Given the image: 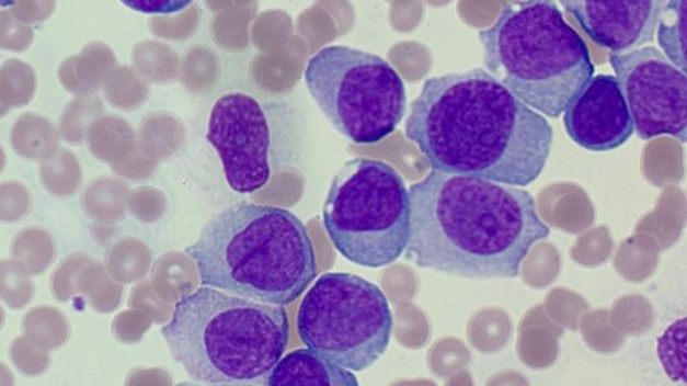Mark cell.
Listing matches in <instances>:
<instances>
[{
    "label": "cell",
    "mask_w": 687,
    "mask_h": 386,
    "mask_svg": "<svg viewBox=\"0 0 687 386\" xmlns=\"http://www.w3.org/2000/svg\"><path fill=\"white\" fill-rule=\"evenodd\" d=\"M405 137L434 171L525 186L541 177L553 129L486 70L428 78L412 101Z\"/></svg>",
    "instance_id": "6da1fadb"
},
{
    "label": "cell",
    "mask_w": 687,
    "mask_h": 386,
    "mask_svg": "<svg viewBox=\"0 0 687 386\" xmlns=\"http://www.w3.org/2000/svg\"><path fill=\"white\" fill-rule=\"evenodd\" d=\"M404 257L422 269L470 280L515 277L551 229L535 198L515 185L433 171L412 184Z\"/></svg>",
    "instance_id": "7a4b0ae2"
},
{
    "label": "cell",
    "mask_w": 687,
    "mask_h": 386,
    "mask_svg": "<svg viewBox=\"0 0 687 386\" xmlns=\"http://www.w3.org/2000/svg\"><path fill=\"white\" fill-rule=\"evenodd\" d=\"M185 253L202 286L262 304L289 305L318 276L307 226L273 205H230L206 223Z\"/></svg>",
    "instance_id": "3957f363"
},
{
    "label": "cell",
    "mask_w": 687,
    "mask_h": 386,
    "mask_svg": "<svg viewBox=\"0 0 687 386\" xmlns=\"http://www.w3.org/2000/svg\"><path fill=\"white\" fill-rule=\"evenodd\" d=\"M161 334L194 382L244 384L271 374L288 347L290 326L284 306L202 286L176 302Z\"/></svg>",
    "instance_id": "277c9868"
},
{
    "label": "cell",
    "mask_w": 687,
    "mask_h": 386,
    "mask_svg": "<svg viewBox=\"0 0 687 386\" xmlns=\"http://www.w3.org/2000/svg\"><path fill=\"white\" fill-rule=\"evenodd\" d=\"M478 38L489 75L549 118H559L594 77L588 47L556 0H517Z\"/></svg>",
    "instance_id": "5b68a950"
},
{
    "label": "cell",
    "mask_w": 687,
    "mask_h": 386,
    "mask_svg": "<svg viewBox=\"0 0 687 386\" xmlns=\"http://www.w3.org/2000/svg\"><path fill=\"white\" fill-rule=\"evenodd\" d=\"M322 219L334 249L346 261L385 268L398 261L408 246V186L385 161H346L328 191Z\"/></svg>",
    "instance_id": "8992f818"
},
{
    "label": "cell",
    "mask_w": 687,
    "mask_h": 386,
    "mask_svg": "<svg viewBox=\"0 0 687 386\" xmlns=\"http://www.w3.org/2000/svg\"><path fill=\"white\" fill-rule=\"evenodd\" d=\"M304 78L320 111L346 140L380 143L402 123L404 82L375 54L346 46L321 48L309 59Z\"/></svg>",
    "instance_id": "52a82bcc"
},
{
    "label": "cell",
    "mask_w": 687,
    "mask_h": 386,
    "mask_svg": "<svg viewBox=\"0 0 687 386\" xmlns=\"http://www.w3.org/2000/svg\"><path fill=\"white\" fill-rule=\"evenodd\" d=\"M392 329L385 293L355 274L321 275L297 313V331L305 345L352 372L368 370L387 352Z\"/></svg>",
    "instance_id": "ba28073f"
},
{
    "label": "cell",
    "mask_w": 687,
    "mask_h": 386,
    "mask_svg": "<svg viewBox=\"0 0 687 386\" xmlns=\"http://www.w3.org/2000/svg\"><path fill=\"white\" fill-rule=\"evenodd\" d=\"M609 64L641 140L671 135L687 140V77L659 48L612 52Z\"/></svg>",
    "instance_id": "9c48e42d"
},
{
    "label": "cell",
    "mask_w": 687,
    "mask_h": 386,
    "mask_svg": "<svg viewBox=\"0 0 687 386\" xmlns=\"http://www.w3.org/2000/svg\"><path fill=\"white\" fill-rule=\"evenodd\" d=\"M207 141L222 161L227 184L238 193H253L271 179V126L253 95L229 93L215 102Z\"/></svg>",
    "instance_id": "30bf717a"
},
{
    "label": "cell",
    "mask_w": 687,
    "mask_h": 386,
    "mask_svg": "<svg viewBox=\"0 0 687 386\" xmlns=\"http://www.w3.org/2000/svg\"><path fill=\"white\" fill-rule=\"evenodd\" d=\"M564 126L571 140L591 152H609L634 135L629 106L617 77L599 75L564 111Z\"/></svg>",
    "instance_id": "8fae6325"
},
{
    "label": "cell",
    "mask_w": 687,
    "mask_h": 386,
    "mask_svg": "<svg viewBox=\"0 0 687 386\" xmlns=\"http://www.w3.org/2000/svg\"><path fill=\"white\" fill-rule=\"evenodd\" d=\"M596 45L629 52L655 38L667 0H559Z\"/></svg>",
    "instance_id": "7c38bea8"
},
{
    "label": "cell",
    "mask_w": 687,
    "mask_h": 386,
    "mask_svg": "<svg viewBox=\"0 0 687 386\" xmlns=\"http://www.w3.org/2000/svg\"><path fill=\"white\" fill-rule=\"evenodd\" d=\"M265 384L357 386L358 382L355 374L345 367L332 364L310 349H298L280 357Z\"/></svg>",
    "instance_id": "4fadbf2b"
},
{
    "label": "cell",
    "mask_w": 687,
    "mask_h": 386,
    "mask_svg": "<svg viewBox=\"0 0 687 386\" xmlns=\"http://www.w3.org/2000/svg\"><path fill=\"white\" fill-rule=\"evenodd\" d=\"M686 0H667L656 26L662 53L679 70L686 72Z\"/></svg>",
    "instance_id": "5bb4252c"
},
{
    "label": "cell",
    "mask_w": 687,
    "mask_h": 386,
    "mask_svg": "<svg viewBox=\"0 0 687 386\" xmlns=\"http://www.w3.org/2000/svg\"><path fill=\"white\" fill-rule=\"evenodd\" d=\"M26 337L37 345L50 350L62 347L69 338V325L61 311L49 306L35 307L23 321Z\"/></svg>",
    "instance_id": "9a60e30c"
},
{
    "label": "cell",
    "mask_w": 687,
    "mask_h": 386,
    "mask_svg": "<svg viewBox=\"0 0 687 386\" xmlns=\"http://www.w3.org/2000/svg\"><path fill=\"white\" fill-rule=\"evenodd\" d=\"M56 247L49 234L41 228L22 231L14 240L13 257L30 275H38L49 268Z\"/></svg>",
    "instance_id": "2e32d148"
},
{
    "label": "cell",
    "mask_w": 687,
    "mask_h": 386,
    "mask_svg": "<svg viewBox=\"0 0 687 386\" xmlns=\"http://www.w3.org/2000/svg\"><path fill=\"white\" fill-rule=\"evenodd\" d=\"M659 355L663 370L675 383L686 384V318L674 321L660 337Z\"/></svg>",
    "instance_id": "e0dca14e"
},
{
    "label": "cell",
    "mask_w": 687,
    "mask_h": 386,
    "mask_svg": "<svg viewBox=\"0 0 687 386\" xmlns=\"http://www.w3.org/2000/svg\"><path fill=\"white\" fill-rule=\"evenodd\" d=\"M39 178L53 195L69 196L80 186L81 168L73 156L64 152L41 167Z\"/></svg>",
    "instance_id": "ac0fdd59"
},
{
    "label": "cell",
    "mask_w": 687,
    "mask_h": 386,
    "mask_svg": "<svg viewBox=\"0 0 687 386\" xmlns=\"http://www.w3.org/2000/svg\"><path fill=\"white\" fill-rule=\"evenodd\" d=\"M34 297V285L30 274L20 263L0 262V298L13 309H22Z\"/></svg>",
    "instance_id": "d6986e66"
},
{
    "label": "cell",
    "mask_w": 687,
    "mask_h": 386,
    "mask_svg": "<svg viewBox=\"0 0 687 386\" xmlns=\"http://www.w3.org/2000/svg\"><path fill=\"white\" fill-rule=\"evenodd\" d=\"M80 293L85 295L95 310L106 313L116 305L117 294L115 287L107 281L105 271L92 259L83 268L80 277Z\"/></svg>",
    "instance_id": "ffe728a7"
},
{
    "label": "cell",
    "mask_w": 687,
    "mask_h": 386,
    "mask_svg": "<svg viewBox=\"0 0 687 386\" xmlns=\"http://www.w3.org/2000/svg\"><path fill=\"white\" fill-rule=\"evenodd\" d=\"M82 209L99 220L113 219L118 211V190L113 181H93L82 195Z\"/></svg>",
    "instance_id": "44dd1931"
},
{
    "label": "cell",
    "mask_w": 687,
    "mask_h": 386,
    "mask_svg": "<svg viewBox=\"0 0 687 386\" xmlns=\"http://www.w3.org/2000/svg\"><path fill=\"white\" fill-rule=\"evenodd\" d=\"M91 258L76 253L58 265L51 276V293L59 302H67L80 293V277Z\"/></svg>",
    "instance_id": "7402d4cb"
},
{
    "label": "cell",
    "mask_w": 687,
    "mask_h": 386,
    "mask_svg": "<svg viewBox=\"0 0 687 386\" xmlns=\"http://www.w3.org/2000/svg\"><path fill=\"white\" fill-rule=\"evenodd\" d=\"M10 357L18 370L27 376H38L50 365V357L47 350L37 345L28 337H21L14 341L10 349Z\"/></svg>",
    "instance_id": "603a6c76"
},
{
    "label": "cell",
    "mask_w": 687,
    "mask_h": 386,
    "mask_svg": "<svg viewBox=\"0 0 687 386\" xmlns=\"http://www.w3.org/2000/svg\"><path fill=\"white\" fill-rule=\"evenodd\" d=\"M32 205V196L25 186L8 181L0 184V220L16 222L26 216Z\"/></svg>",
    "instance_id": "cb8c5ba5"
},
{
    "label": "cell",
    "mask_w": 687,
    "mask_h": 386,
    "mask_svg": "<svg viewBox=\"0 0 687 386\" xmlns=\"http://www.w3.org/2000/svg\"><path fill=\"white\" fill-rule=\"evenodd\" d=\"M194 0H122L130 10L141 14H176L188 8Z\"/></svg>",
    "instance_id": "d4e9b609"
},
{
    "label": "cell",
    "mask_w": 687,
    "mask_h": 386,
    "mask_svg": "<svg viewBox=\"0 0 687 386\" xmlns=\"http://www.w3.org/2000/svg\"><path fill=\"white\" fill-rule=\"evenodd\" d=\"M14 384L13 373L8 366L0 362V386H11Z\"/></svg>",
    "instance_id": "484cf974"
},
{
    "label": "cell",
    "mask_w": 687,
    "mask_h": 386,
    "mask_svg": "<svg viewBox=\"0 0 687 386\" xmlns=\"http://www.w3.org/2000/svg\"><path fill=\"white\" fill-rule=\"evenodd\" d=\"M15 0H0V8H9V5L14 4Z\"/></svg>",
    "instance_id": "4316f807"
},
{
    "label": "cell",
    "mask_w": 687,
    "mask_h": 386,
    "mask_svg": "<svg viewBox=\"0 0 687 386\" xmlns=\"http://www.w3.org/2000/svg\"><path fill=\"white\" fill-rule=\"evenodd\" d=\"M4 164H5L4 155L2 152V149H0V173H2Z\"/></svg>",
    "instance_id": "83f0119b"
},
{
    "label": "cell",
    "mask_w": 687,
    "mask_h": 386,
    "mask_svg": "<svg viewBox=\"0 0 687 386\" xmlns=\"http://www.w3.org/2000/svg\"><path fill=\"white\" fill-rule=\"evenodd\" d=\"M4 319H5V314H4V310L2 309V306H0V328H2L4 323Z\"/></svg>",
    "instance_id": "f1b7e54d"
}]
</instances>
